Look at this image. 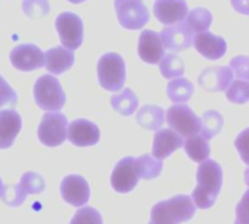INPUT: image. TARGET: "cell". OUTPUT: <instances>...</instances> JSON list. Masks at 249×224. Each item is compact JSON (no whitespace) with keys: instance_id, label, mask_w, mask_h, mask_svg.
<instances>
[{"instance_id":"obj_1","label":"cell","mask_w":249,"mask_h":224,"mask_svg":"<svg viewBox=\"0 0 249 224\" xmlns=\"http://www.w3.org/2000/svg\"><path fill=\"white\" fill-rule=\"evenodd\" d=\"M223 185L222 166L210 159L200 163L197 169V187L193 191L191 200L197 208L207 210L214 206Z\"/></svg>"},{"instance_id":"obj_2","label":"cell","mask_w":249,"mask_h":224,"mask_svg":"<svg viewBox=\"0 0 249 224\" xmlns=\"http://www.w3.org/2000/svg\"><path fill=\"white\" fill-rule=\"evenodd\" d=\"M190 195H174L169 200L159 201L152 207L149 224H181L191 220L196 214Z\"/></svg>"},{"instance_id":"obj_3","label":"cell","mask_w":249,"mask_h":224,"mask_svg":"<svg viewBox=\"0 0 249 224\" xmlns=\"http://www.w3.org/2000/svg\"><path fill=\"white\" fill-rule=\"evenodd\" d=\"M35 103L48 112L60 111L66 103V93L60 82L51 74H42L34 85Z\"/></svg>"},{"instance_id":"obj_4","label":"cell","mask_w":249,"mask_h":224,"mask_svg":"<svg viewBox=\"0 0 249 224\" xmlns=\"http://www.w3.org/2000/svg\"><path fill=\"white\" fill-rule=\"evenodd\" d=\"M99 85L111 92L121 90L125 83V61L120 54L108 52L98 60L96 66Z\"/></svg>"},{"instance_id":"obj_5","label":"cell","mask_w":249,"mask_h":224,"mask_svg":"<svg viewBox=\"0 0 249 224\" xmlns=\"http://www.w3.org/2000/svg\"><path fill=\"white\" fill-rule=\"evenodd\" d=\"M67 117L60 112L44 114L38 127V140L47 147L61 146L67 138Z\"/></svg>"},{"instance_id":"obj_6","label":"cell","mask_w":249,"mask_h":224,"mask_svg":"<svg viewBox=\"0 0 249 224\" xmlns=\"http://www.w3.org/2000/svg\"><path fill=\"white\" fill-rule=\"evenodd\" d=\"M114 7L120 25L125 29H142L150 19L143 0H114Z\"/></svg>"},{"instance_id":"obj_7","label":"cell","mask_w":249,"mask_h":224,"mask_svg":"<svg viewBox=\"0 0 249 224\" xmlns=\"http://www.w3.org/2000/svg\"><path fill=\"white\" fill-rule=\"evenodd\" d=\"M166 121L171 130L181 137H191L200 133V118L185 103H177L166 112Z\"/></svg>"},{"instance_id":"obj_8","label":"cell","mask_w":249,"mask_h":224,"mask_svg":"<svg viewBox=\"0 0 249 224\" xmlns=\"http://www.w3.org/2000/svg\"><path fill=\"white\" fill-rule=\"evenodd\" d=\"M55 29L60 41L70 51L77 50L83 42V22L79 15L63 12L55 19Z\"/></svg>"},{"instance_id":"obj_9","label":"cell","mask_w":249,"mask_h":224,"mask_svg":"<svg viewBox=\"0 0 249 224\" xmlns=\"http://www.w3.org/2000/svg\"><path fill=\"white\" fill-rule=\"evenodd\" d=\"M139 179L140 178H139V172H137L134 157L121 159L115 165V168L111 173V185L120 194L131 192L137 187Z\"/></svg>"},{"instance_id":"obj_10","label":"cell","mask_w":249,"mask_h":224,"mask_svg":"<svg viewBox=\"0 0 249 224\" xmlns=\"http://www.w3.org/2000/svg\"><path fill=\"white\" fill-rule=\"evenodd\" d=\"M60 194L67 204L73 207H83L90 198V188L83 176L67 175L60 184Z\"/></svg>"},{"instance_id":"obj_11","label":"cell","mask_w":249,"mask_h":224,"mask_svg":"<svg viewBox=\"0 0 249 224\" xmlns=\"http://www.w3.org/2000/svg\"><path fill=\"white\" fill-rule=\"evenodd\" d=\"M67 138L77 147H89L99 141L101 133L96 124L89 120L79 118L67 125Z\"/></svg>"},{"instance_id":"obj_12","label":"cell","mask_w":249,"mask_h":224,"mask_svg":"<svg viewBox=\"0 0 249 224\" xmlns=\"http://www.w3.org/2000/svg\"><path fill=\"white\" fill-rule=\"evenodd\" d=\"M10 63L20 71H32L44 66V52L34 44H22L12 50Z\"/></svg>"},{"instance_id":"obj_13","label":"cell","mask_w":249,"mask_h":224,"mask_svg":"<svg viewBox=\"0 0 249 224\" xmlns=\"http://www.w3.org/2000/svg\"><path fill=\"white\" fill-rule=\"evenodd\" d=\"M163 47L171 51H182L191 47L193 44V31L184 22L177 25H168L160 34Z\"/></svg>"},{"instance_id":"obj_14","label":"cell","mask_w":249,"mask_h":224,"mask_svg":"<svg viewBox=\"0 0 249 224\" xmlns=\"http://www.w3.org/2000/svg\"><path fill=\"white\" fill-rule=\"evenodd\" d=\"M156 19L163 25H174L182 22L188 13L185 0H156L153 4Z\"/></svg>"},{"instance_id":"obj_15","label":"cell","mask_w":249,"mask_h":224,"mask_svg":"<svg viewBox=\"0 0 249 224\" xmlns=\"http://www.w3.org/2000/svg\"><path fill=\"white\" fill-rule=\"evenodd\" d=\"M193 45L203 57L209 60H220L228 50L226 41L209 31L198 32L196 38H193Z\"/></svg>"},{"instance_id":"obj_16","label":"cell","mask_w":249,"mask_h":224,"mask_svg":"<svg viewBox=\"0 0 249 224\" xmlns=\"http://www.w3.org/2000/svg\"><path fill=\"white\" fill-rule=\"evenodd\" d=\"M139 55L144 63L156 64L165 54L162 38L155 31H143L139 38Z\"/></svg>"},{"instance_id":"obj_17","label":"cell","mask_w":249,"mask_h":224,"mask_svg":"<svg viewBox=\"0 0 249 224\" xmlns=\"http://www.w3.org/2000/svg\"><path fill=\"white\" fill-rule=\"evenodd\" d=\"M184 140L179 134H177L174 130H159L156 131L153 137V147H152V156L163 160L169 157L175 150L182 147Z\"/></svg>"},{"instance_id":"obj_18","label":"cell","mask_w":249,"mask_h":224,"mask_svg":"<svg viewBox=\"0 0 249 224\" xmlns=\"http://www.w3.org/2000/svg\"><path fill=\"white\" fill-rule=\"evenodd\" d=\"M22 130V118L13 109L0 111V150L12 147Z\"/></svg>"},{"instance_id":"obj_19","label":"cell","mask_w":249,"mask_h":224,"mask_svg":"<svg viewBox=\"0 0 249 224\" xmlns=\"http://www.w3.org/2000/svg\"><path fill=\"white\" fill-rule=\"evenodd\" d=\"M233 80V71L231 67H213L206 69L200 77L198 83L201 87H204L209 92H222L226 90V87Z\"/></svg>"},{"instance_id":"obj_20","label":"cell","mask_w":249,"mask_h":224,"mask_svg":"<svg viewBox=\"0 0 249 224\" xmlns=\"http://www.w3.org/2000/svg\"><path fill=\"white\" fill-rule=\"evenodd\" d=\"M74 64V54L64 47H53L44 52V66L51 74H61Z\"/></svg>"},{"instance_id":"obj_21","label":"cell","mask_w":249,"mask_h":224,"mask_svg":"<svg viewBox=\"0 0 249 224\" xmlns=\"http://www.w3.org/2000/svg\"><path fill=\"white\" fill-rule=\"evenodd\" d=\"M136 120L140 127L150 130V131H156V130H160V127L165 122V111L156 105H144L137 112Z\"/></svg>"},{"instance_id":"obj_22","label":"cell","mask_w":249,"mask_h":224,"mask_svg":"<svg viewBox=\"0 0 249 224\" xmlns=\"http://www.w3.org/2000/svg\"><path fill=\"white\" fill-rule=\"evenodd\" d=\"M182 147L185 149V153L188 155V157L197 163L204 162L210 156L209 140H206L203 136H198V134L187 137V141H184Z\"/></svg>"},{"instance_id":"obj_23","label":"cell","mask_w":249,"mask_h":224,"mask_svg":"<svg viewBox=\"0 0 249 224\" xmlns=\"http://www.w3.org/2000/svg\"><path fill=\"white\" fill-rule=\"evenodd\" d=\"M111 105H112L114 111H117L120 115L130 117V115H133V112H136V109L139 106V98L133 90L124 89V90H121V93L114 95L111 98Z\"/></svg>"},{"instance_id":"obj_24","label":"cell","mask_w":249,"mask_h":224,"mask_svg":"<svg viewBox=\"0 0 249 224\" xmlns=\"http://www.w3.org/2000/svg\"><path fill=\"white\" fill-rule=\"evenodd\" d=\"M225 120L217 111H207L200 118V133L206 140L214 138L223 128Z\"/></svg>"},{"instance_id":"obj_25","label":"cell","mask_w":249,"mask_h":224,"mask_svg":"<svg viewBox=\"0 0 249 224\" xmlns=\"http://www.w3.org/2000/svg\"><path fill=\"white\" fill-rule=\"evenodd\" d=\"M166 95L168 98L175 102V103H181L188 101L193 95H194V86L191 85V82H188L187 79L182 77H177L172 82L168 83L166 87Z\"/></svg>"},{"instance_id":"obj_26","label":"cell","mask_w":249,"mask_h":224,"mask_svg":"<svg viewBox=\"0 0 249 224\" xmlns=\"http://www.w3.org/2000/svg\"><path fill=\"white\" fill-rule=\"evenodd\" d=\"M136 166H137V172H139V178L140 179H155L160 175L162 169H163V163L162 160L150 156V155H143L140 157L136 159Z\"/></svg>"},{"instance_id":"obj_27","label":"cell","mask_w":249,"mask_h":224,"mask_svg":"<svg viewBox=\"0 0 249 224\" xmlns=\"http://www.w3.org/2000/svg\"><path fill=\"white\" fill-rule=\"evenodd\" d=\"M187 26L193 31V32H204L210 28L212 22H213V15L210 13V10L204 9V7H196L193 9L190 13H187Z\"/></svg>"},{"instance_id":"obj_28","label":"cell","mask_w":249,"mask_h":224,"mask_svg":"<svg viewBox=\"0 0 249 224\" xmlns=\"http://www.w3.org/2000/svg\"><path fill=\"white\" fill-rule=\"evenodd\" d=\"M159 70L165 79H172V77H182L185 71V66L181 57L175 54H168L160 58Z\"/></svg>"},{"instance_id":"obj_29","label":"cell","mask_w":249,"mask_h":224,"mask_svg":"<svg viewBox=\"0 0 249 224\" xmlns=\"http://www.w3.org/2000/svg\"><path fill=\"white\" fill-rule=\"evenodd\" d=\"M19 187L26 195L31 194H41L45 190V181L44 178L36 172H25L19 181Z\"/></svg>"},{"instance_id":"obj_30","label":"cell","mask_w":249,"mask_h":224,"mask_svg":"<svg viewBox=\"0 0 249 224\" xmlns=\"http://www.w3.org/2000/svg\"><path fill=\"white\" fill-rule=\"evenodd\" d=\"M226 96L233 103H245L249 99V85L245 79H236L226 87Z\"/></svg>"},{"instance_id":"obj_31","label":"cell","mask_w":249,"mask_h":224,"mask_svg":"<svg viewBox=\"0 0 249 224\" xmlns=\"http://www.w3.org/2000/svg\"><path fill=\"white\" fill-rule=\"evenodd\" d=\"M26 194L22 191V188L18 185H3L0 191V200L9 207H19L25 203Z\"/></svg>"},{"instance_id":"obj_32","label":"cell","mask_w":249,"mask_h":224,"mask_svg":"<svg viewBox=\"0 0 249 224\" xmlns=\"http://www.w3.org/2000/svg\"><path fill=\"white\" fill-rule=\"evenodd\" d=\"M23 13L31 19H41L50 12L48 0H23Z\"/></svg>"},{"instance_id":"obj_33","label":"cell","mask_w":249,"mask_h":224,"mask_svg":"<svg viewBox=\"0 0 249 224\" xmlns=\"http://www.w3.org/2000/svg\"><path fill=\"white\" fill-rule=\"evenodd\" d=\"M70 224H104L101 213L93 207H82L76 211Z\"/></svg>"},{"instance_id":"obj_34","label":"cell","mask_w":249,"mask_h":224,"mask_svg":"<svg viewBox=\"0 0 249 224\" xmlns=\"http://www.w3.org/2000/svg\"><path fill=\"white\" fill-rule=\"evenodd\" d=\"M18 101L16 92L10 87V85L1 77L0 74V108L3 106H13Z\"/></svg>"},{"instance_id":"obj_35","label":"cell","mask_w":249,"mask_h":224,"mask_svg":"<svg viewBox=\"0 0 249 224\" xmlns=\"http://www.w3.org/2000/svg\"><path fill=\"white\" fill-rule=\"evenodd\" d=\"M231 69H232V71H235L236 79L248 80V58L247 57L233 58L231 63Z\"/></svg>"},{"instance_id":"obj_36","label":"cell","mask_w":249,"mask_h":224,"mask_svg":"<svg viewBox=\"0 0 249 224\" xmlns=\"http://www.w3.org/2000/svg\"><path fill=\"white\" fill-rule=\"evenodd\" d=\"M233 6L236 10L242 12V13H248V0H232Z\"/></svg>"},{"instance_id":"obj_37","label":"cell","mask_w":249,"mask_h":224,"mask_svg":"<svg viewBox=\"0 0 249 224\" xmlns=\"http://www.w3.org/2000/svg\"><path fill=\"white\" fill-rule=\"evenodd\" d=\"M67 1H70V3H74V4H77V3H83V1H86V0H67Z\"/></svg>"},{"instance_id":"obj_38","label":"cell","mask_w":249,"mask_h":224,"mask_svg":"<svg viewBox=\"0 0 249 224\" xmlns=\"http://www.w3.org/2000/svg\"><path fill=\"white\" fill-rule=\"evenodd\" d=\"M1 188H3V182H1V178H0V191H1Z\"/></svg>"}]
</instances>
